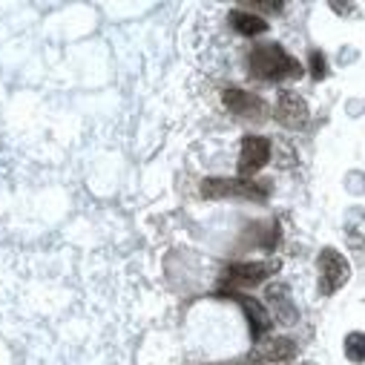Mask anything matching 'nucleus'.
Returning a JSON list of instances; mask_svg holds the SVG:
<instances>
[{
    "mask_svg": "<svg viewBox=\"0 0 365 365\" xmlns=\"http://www.w3.org/2000/svg\"><path fill=\"white\" fill-rule=\"evenodd\" d=\"M247 66L250 75L267 83H277V81H288V78H299L302 66L297 58H291L279 43H262L247 55Z\"/></svg>",
    "mask_w": 365,
    "mask_h": 365,
    "instance_id": "f257e3e1",
    "label": "nucleus"
},
{
    "mask_svg": "<svg viewBox=\"0 0 365 365\" xmlns=\"http://www.w3.org/2000/svg\"><path fill=\"white\" fill-rule=\"evenodd\" d=\"M202 196L207 199H247V202H264L270 196L267 181H247V178H205Z\"/></svg>",
    "mask_w": 365,
    "mask_h": 365,
    "instance_id": "f03ea898",
    "label": "nucleus"
},
{
    "mask_svg": "<svg viewBox=\"0 0 365 365\" xmlns=\"http://www.w3.org/2000/svg\"><path fill=\"white\" fill-rule=\"evenodd\" d=\"M348 277H351L348 259H345L339 250L325 247V250L319 253V294H322V297L336 294V291L348 282Z\"/></svg>",
    "mask_w": 365,
    "mask_h": 365,
    "instance_id": "7ed1b4c3",
    "label": "nucleus"
},
{
    "mask_svg": "<svg viewBox=\"0 0 365 365\" xmlns=\"http://www.w3.org/2000/svg\"><path fill=\"white\" fill-rule=\"evenodd\" d=\"M279 270V259H270V262H239V264H230L225 270V282H230V288L242 285V288H253V285H262L267 277Z\"/></svg>",
    "mask_w": 365,
    "mask_h": 365,
    "instance_id": "20e7f679",
    "label": "nucleus"
},
{
    "mask_svg": "<svg viewBox=\"0 0 365 365\" xmlns=\"http://www.w3.org/2000/svg\"><path fill=\"white\" fill-rule=\"evenodd\" d=\"M222 101H225V107L230 113H236L242 118H256V121L267 118V104L259 96L245 93V89H239V86H225L222 89Z\"/></svg>",
    "mask_w": 365,
    "mask_h": 365,
    "instance_id": "39448f33",
    "label": "nucleus"
},
{
    "mask_svg": "<svg viewBox=\"0 0 365 365\" xmlns=\"http://www.w3.org/2000/svg\"><path fill=\"white\" fill-rule=\"evenodd\" d=\"M270 161V141L262 135H245L242 153H239V175H253Z\"/></svg>",
    "mask_w": 365,
    "mask_h": 365,
    "instance_id": "423d86ee",
    "label": "nucleus"
},
{
    "mask_svg": "<svg viewBox=\"0 0 365 365\" xmlns=\"http://www.w3.org/2000/svg\"><path fill=\"white\" fill-rule=\"evenodd\" d=\"M222 297H227V299H236L239 305H242V311L247 314V322H250V334H253V339H259V336H264L267 331H270V325H273V319H270V314L264 311V305L259 302V299H253V297H247V294H239V291H227V288H222L219 291Z\"/></svg>",
    "mask_w": 365,
    "mask_h": 365,
    "instance_id": "0eeeda50",
    "label": "nucleus"
},
{
    "mask_svg": "<svg viewBox=\"0 0 365 365\" xmlns=\"http://www.w3.org/2000/svg\"><path fill=\"white\" fill-rule=\"evenodd\" d=\"M277 121L288 130H299L308 124V104L299 93H291V89H282L277 98Z\"/></svg>",
    "mask_w": 365,
    "mask_h": 365,
    "instance_id": "6e6552de",
    "label": "nucleus"
},
{
    "mask_svg": "<svg viewBox=\"0 0 365 365\" xmlns=\"http://www.w3.org/2000/svg\"><path fill=\"white\" fill-rule=\"evenodd\" d=\"M264 297H267V302L273 305V311H277V319H279L282 325H294V322L299 319V314H297V308H294V302H291L285 285H267Z\"/></svg>",
    "mask_w": 365,
    "mask_h": 365,
    "instance_id": "1a4fd4ad",
    "label": "nucleus"
},
{
    "mask_svg": "<svg viewBox=\"0 0 365 365\" xmlns=\"http://www.w3.org/2000/svg\"><path fill=\"white\" fill-rule=\"evenodd\" d=\"M259 356L267 359V362H291L297 356V342L288 339V336H273V339H264L259 342Z\"/></svg>",
    "mask_w": 365,
    "mask_h": 365,
    "instance_id": "9d476101",
    "label": "nucleus"
},
{
    "mask_svg": "<svg viewBox=\"0 0 365 365\" xmlns=\"http://www.w3.org/2000/svg\"><path fill=\"white\" fill-rule=\"evenodd\" d=\"M227 21H230V26H233L239 35H245V38H253V35H264V32H267V21H262L259 15L245 12V9L230 12Z\"/></svg>",
    "mask_w": 365,
    "mask_h": 365,
    "instance_id": "9b49d317",
    "label": "nucleus"
},
{
    "mask_svg": "<svg viewBox=\"0 0 365 365\" xmlns=\"http://www.w3.org/2000/svg\"><path fill=\"white\" fill-rule=\"evenodd\" d=\"M345 356L351 362H365V334L362 331H354L345 336Z\"/></svg>",
    "mask_w": 365,
    "mask_h": 365,
    "instance_id": "f8f14e48",
    "label": "nucleus"
},
{
    "mask_svg": "<svg viewBox=\"0 0 365 365\" xmlns=\"http://www.w3.org/2000/svg\"><path fill=\"white\" fill-rule=\"evenodd\" d=\"M308 66H311V78H314V81H322V78L328 75V61H325V55H322L319 49H314V52H311Z\"/></svg>",
    "mask_w": 365,
    "mask_h": 365,
    "instance_id": "ddd939ff",
    "label": "nucleus"
},
{
    "mask_svg": "<svg viewBox=\"0 0 365 365\" xmlns=\"http://www.w3.org/2000/svg\"><path fill=\"white\" fill-rule=\"evenodd\" d=\"M245 12H273V15H277V12H282V4H279V0H250V4H245L242 6Z\"/></svg>",
    "mask_w": 365,
    "mask_h": 365,
    "instance_id": "4468645a",
    "label": "nucleus"
},
{
    "mask_svg": "<svg viewBox=\"0 0 365 365\" xmlns=\"http://www.w3.org/2000/svg\"><path fill=\"white\" fill-rule=\"evenodd\" d=\"M331 9H334V12H339V15H345V12H351L354 6H351V4H345V6H342V4H334Z\"/></svg>",
    "mask_w": 365,
    "mask_h": 365,
    "instance_id": "2eb2a0df",
    "label": "nucleus"
},
{
    "mask_svg": "<svg viewBox=\"0 0 365 365\" xmlns=\"http://www.w3.org/2000/svg\"><path fill=\"white\" fill-rule=\"evenodd\" d=\"M236 365H253V362H236Z\"/></svg>",
    "mask_w": 365,
    "mask_h": 365,
    "instance_id": "dca6fc26",
    "label": "nucleus"
},
{
    "mask_svg": "<svg viewBox=\"0 0 365 365\" xmlns=\"http://www.w3.org/2000/svg\"><path fill=\"white\" fill-rule=\"evenodd\" d=\"M305 365H314V362H305Z\"/></svg>",
    "mask_w": 365,
    "mask_h": 365,
    "instance_id": "f3484780",
    "label": "nucleus"
}]
</instances>
